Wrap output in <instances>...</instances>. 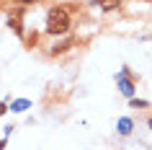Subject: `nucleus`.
I'll list each match as a JSON object with an SVG mask.
<instances>
[{
    "mask_svg": "<svg viewBox=\"0 0 152 150\" xmlns=\"http://www.w3.org/2000/svg\"><path fill=\"white\" fill-rule=\"evenodd\" d=\"M70 13L64 8H52L47 13V34H67L70 31Z\"/></svg>",
    "mask_w": 152,
    "mask_h": 150,
    "instance_id": "f257e3e1",
    "label": "nucleus"
},
{
    "mask_svg": "<svg viewBox=\"0 0 152 150\" xmlns=\"http://www.w3.org/2000/svg\"><path fill=\"white\" fill-rule=\"evenodd\" d=\"M119 88H121V93H124V96H132V93H134V86L126 80V70L121 72V78H119Z\"/></svg>",
    "mask_w": 152,
    "mask_h": 150,
    "instance_id": "f03ea898",
    "label": "nucleus"
},
{
    "mask_svg": "<svg viewBox=\"0 0 152 150\" xmlns=\"http://www.w3.org/2000/svg\"><path fill=\"white\" fill-rule=\"evenodd\" d=\"M93 5H101V10H113L121 5V0H93Z\"/></svg>",
    "mask_w": 152,
    "mask_h": 150,
    "instance_id": "7ed1b4c3",
    "label": "nucleus"
},
{
    "mask_svg": "<svg viewBox=\"0 0 152 150\" xmlns=\"http://www.w3.org/2000/svg\"><path fill=\"white\" fill-rule=\"evenodd\" d=\"M70 47H72V39H64V41H59V44L52 47V55H62V52H67Z\"/></svg>",
    "mask_w": 152,
    "mask_h": 150,
    "instance_id": "20e7f679",
    "label": "nucleus"
},
{
    "mask_svg": "<svg viewBox=\"0 0 152 150\" xmlns=\"http://www.w3.org/2000/svg\"><path fill=\"white\" fill-rule=\"evenodd\" d=\"M119 132L121 134H129V132H132V119H119Z\"/></svg>",
    "mask_w": 152,
    "mask_h": 150,
    "instance_id": "39448f33",
    "label": "nucleus"
},
{
    "mask_svg": "<svg viewBox=\"0 0 152 150\" xmlns=\"http://www.w3.org/2000/svg\"><path fill=\"white\" fill-rule=\"evenodd\" d=\"M23 109H28V101H26V98H21V101H13V106H10V111H23Z\"/></svg>",
    "mask_w": 152,
    "mask_h": 150,
    "instance_id": "423d86ee",
    "label": "nucleus"
},
{
    "mask_svg": "<svg viewBox=\"0 0 152 150\" xmlns=\"http://www.w3.org/2000/svg\"><path fill=\"white\" fill-rule=\"evenodd\" d=\"M8 26H10V29H13V31L18 34V36L23 34V29H21V21H16V18H10V21H8Z\"/></svg>",
    "mask_w": 152,
    "mask_h": 150,
    "instance_id": "0eeeda50",
    "label": "nucleus"
},
{
    "mask_svg": "<svg viewBox=\"0 0 152 150\" xmlns=\"http://www.w3.org/2000/svg\"><path fill=\"white\" fill-rule=\"evenodd\" d=\"M5 111H8V106H5V103H0V117H3Z\"/></svg>",
    "mask_w": 152,
    "mask_h": 150,
    "instance_id": "6e6552de",
    "label": "nucleus"
},
{
    "mask_svg": "<svg viewBox=\"0 0 152 150\" xmlns=\"http://www.w3.org/2000/svg\"><path fill=\"white\" fill-rule=\"evenodd\" d=\"M3 145H5V140H0V150H3Z\"/></svg>",
    "mask_w": 152,
    "mask_h": 150,
    "instance_id": "1a4fd4ad",
    "label": "nucleus"
},
{
    "mask_svg": "<svg viewBox=\"0 0 152 150\" xmlns=\"http://www.w3.org/2000/svg\"><path fill=\"white\" fill-rule=\"evenodd\" d=\"M21 3H34V0H21Z\"/></svg>",
    "mask_w": 152,
    "mask_h": 150,
    "instance_id": "9d476101",
    "label": "nucleus"
},
{
    "mask_svg": "<svg viewBox=\"0 0 152 150\" xmlns=\"http://www.w3.org/2000/svg\"><path fill=\"white\" fill-rule=\"evenodd\" d=\"M147 3H152V0H147Z\"/></svg>",
    "mask_w": 152,
    "mask_h": 150,
    "instance_id": "9b49d317",
    "label": "nucleus"
}]
</instances>
